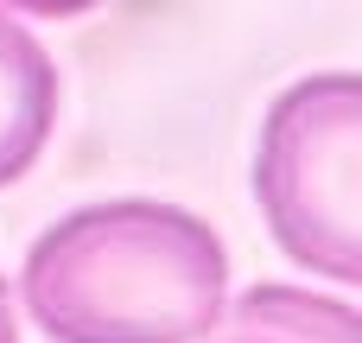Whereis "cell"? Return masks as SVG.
I'll return each instance as SVG.
<instances>
[{
    "label": "cell",
    "instance_id": "6da1fadb",
    "mask_svg": "<svg viewBox=\"0 0 362 343\" xmlns=\"http://www.w3.org/2000/svg\"><path fill=\"white\" fill-rule=\"evenodd\" d=\"M19 293L51 343H204L229 306V255L191 210L115 197L51 223Z\"/></svg>",
    "mask_w": 362,
    "mask_h": 343
},
{
    "label": "cell",
    "instance_id": "7a4b0ae2",
    "mask_svg": "<svg viewBox=\"0 0 362 343\" xmlns=\"http://www.w3.org/2000/svg\"><path fill=\"white\" fill-rule=\"evenodd\" d=\"M255 197L299 267L337 286L362 280V89L350 70L305 76L267 108Z\"/></svg>",
    "mask_w": 362,
    "mask_h": 343
},
{
    "label": "cell",
    "instance_id": "3957f363",
    "mask_svg": "<svg viewBox=\"0 0 362 343\" xmlns=\"http://www.w3.org/2000/svg\"><path fill=\"white\" fill-rule=\"evenodd\" d=\"M57 121V70L51 51L0 6V185L32 172Z\"/></svg>",
    "mask_w": 362,
    "mask_h": 343
},
{
    "label": "cell",
    "instance_id": "277c9868",
    "mask_svg": "<svg viewBox=\"0 0 362 343\" xmlns=\"http://www.w3.org/2000/svg\"><path fill=\"white\" fill-rule=\"evenodd\" d=\"M210 337H261V343H356V312L299 286H255L223 306Z\"/></svg>",
    "mask_w": 362,
    "mask_h": 343
},
{
    "label": "cell",
    "instance_id": "5b68a950",
    "mask_svg": "<svg viewBox=\"0 0 362 343\" xmlns=\"http://www.w3.org/2000/svg\"><path fill=\"white\" fill-rule=\"evenodd\" d=\"M6 13H32V19H76V13H89L95 0H0Z\"/></svg>",
    "mask_w": 362,
    "mask_h": 343
},
{
    "label": "cell",
    "instance_id": "8992f818",
    "mask_svg": "<svg viewBox=\"0 0 362 343\" xmlns=\"http://www.w3.org/2000/svg\"><path fill=\"white\" fill-rule=\"evenodd\" d=\"M0 343H19V325H13V299H6V280H0Z\"/></svg>",
    "mask_w": 362,
    "mask_h": 343
},
{
    "label": "cell",
    "instance_id": "52a82bcc",
    "mask_svg": "<svg viewBox=\"0 0 362 343\" xmlns=\"http://www.w3.org/2000/svg\"><path fill=\"white\" fill-rule=\"evenodd\" d=\"M216 343H261V337H216Z\"/></svg>",
    "mask_w": 362,
    "mask_h": 343
}]
</instances>
